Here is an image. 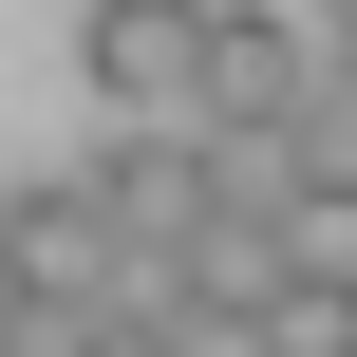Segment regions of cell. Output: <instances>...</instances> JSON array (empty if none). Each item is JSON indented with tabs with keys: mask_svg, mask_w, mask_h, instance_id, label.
<instances>
[{
	"mask_svg": "<svg viewBox=\"0 0 357 357\" xmlns=\"http://www.w3.org/2000/svg\"><path fill=\"white\" fill-rule=\"evenodd\" d=\"M75 320H94V301H38V282L0 264V357H75Z\"/></svg>",
	"mask_w": 357,
	"mask_h": 357,
	"instance_id": "obj_6",
	"label": "cell"
},
{
	"mask_svg": "<svg viewBox=\"0 0 357 357\" xmlns=\"http://www.w3.org/2000/svg\"><path fill=\"white\" fill-rule=\"evenodd\" d=\"M0 264H19L38 301H113V282H132V245H113V207H94L75 169H38V188H0Z\"/></svg>",
	"mask_w": 357,
	"mask_h": 357,
	"instance_id": "obj_3",
	"label": "cell"
},
{
	"mask_svg": "<svg viewBox=\"0 0 357 357\" xmlns=\"http://www.w3.org/2000/svg\"><path fill=\"white\" fill-rule=\"evenodd\" d=\"M169 357H264V339H245V301H188L169 282Z\"/></svg>",
	"mask_w": 357,
	"mask_h": 357,
	"instance_id": "obj_7",
	"label": "cell"
},
{
	"mask_svg": "<svg viewBox=\"0 0 357 357\" xmlns=\"http://www.w3.org/2000/svg\"><path fill=\"white\" fill-rule=\"evenodd\" d=\"M320 94V19L301 0H207V38H188V132L226 151V132H282Z\"/></svg>",
	"mask_w": 357,
	"mask_h": 357,
	"instance_id": "obj_1",
	"label": "cell"
},
{
	"mask_svg": "<svg viewBox=\"0 0 357 357\" xmlns=\"http://www.w3.org/2000/svg\"><path fill=\"white\" fill-rule=\"evenodd\" d=\"M301 19H320V38H357V0H301Z\"/></svg>",
	"mask_w": 357,
	"mask_h": 357,
	"instance_id": "obj_8",
	"label": "cell"
},
{
	"mask_svg": "<svg viewBox=\"0 0 357 357\" xmlns=\"http://www.w3.org/2000/svg\"><path fill=\"white\" fill-rule=\"evenodd\" d=\"M245 339H264V357H357V264H339V245H301V264L245 301Z\"/></svg>",
	"mask_w": 357,
	"mask_h": 357,
	"instance_id": "obj_5",
	"label": "cell"
},
{
	"mask_svg": "<svg viewBox=\"0 0 357 357\" xmlns=\"http://www.w3.org/2000/svg\"><path fill=\"white\" fill-rule=\"evenodd\" d=\"M188 38H207V0H75V75L169 132H188Z\"/></svg>",
	"mask_w": 357,
	"mask_h": 357,
	"instance_id": "obj_4",
	"label": "cell"
},
{
	"mask_svg": "<svg viewBox=\"0 0 357 357\" xmlns=\"http://www.w3.org/2000/svg\"><path fill=\"white\" fill-rule=\"evenodd\" d=\"M75 188L113 207V245H132V264H169V245L226 207V188H207V132H169V113H113V151H94Z\"/></svg>",
	"mask_w": 357,
	"mask_h": 357,
	"instance_id": "obj_2",
	"label": "cell"
}]
</instances>
